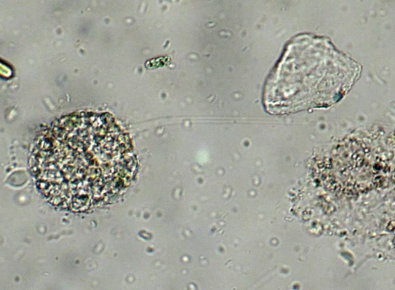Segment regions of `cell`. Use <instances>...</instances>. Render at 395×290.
Masks as SVG:
<instances>
[{
    "instance_id": "obj_1",
    "label": "cell",
    "mask_w": 395,
    "mask_h": 290,
    "mask_svg": "<svg viewBox=\"0 0 395 290\" xmlns=\"http://www.w3.org/2000/svg\"><path fill=\"white\" fill-rule=\"evenodd\" d=\"M107 113L81 112L54 122L36 139L31 169L47 196L88 201L97 181L112 173L117 134Z\"/></svg>"
}]
</instances>
